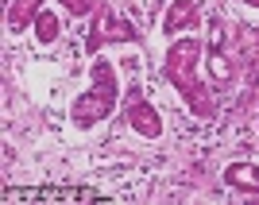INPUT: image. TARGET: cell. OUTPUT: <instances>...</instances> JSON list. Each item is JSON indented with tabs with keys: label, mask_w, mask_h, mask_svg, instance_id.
Returning <instances> with one entry per match:
<instances>
[{
	"label": "cell",
	"mask_w": 259,
	"mask_h": 205,
	"mask_svg": "<svg viewBox=\"0 0 259 205\" xmlns=\"http://www.w3.org/2000/svg\"><path fill=\"white\" fill-rule=\"evenodd\" d=\"M35 31H39V39H43V43H54V39H58V20H54V12H39Z\"/></svg>",
	"instance_id": "7"
},
{
	"label": "cell",
	"mask_w": 259,
	"mask_h": 205,
	"mask_svg": "<svg viewBox=\"0 0 259 205\" xmlns=\"http://www.w3.org/2000/svg\"><path fill=\"white\" fill-rule=\"evenodd\" d=\"M232 186H244V190H259V167H251V162H240V167H228L225 174Z\"/></svg>",
	"instance_id": "6"
},
{
	"label": "cell",
	"mask_w": 259,
	"mask_h": 205,
	"mask_svg": "<svg viewBox=\"0 0 259 205\" xmlns=\"http://www.w3.org/2000/svg\"><path fill=\"white\" fill-rule=\"evenodd\" d=\"M112 108H116V70H112V62H97L93 66V89L74 101L70 116L77 128H89V124L112 116Z\"/></svg>",
	"instance_id": "1"
},
{
	"label": "cell",
	"mask_w": 259,
	"mask_h": 205,
	"mask_svg": "<svg viewBox=\"0 0 259 205\" xmlns=\"http://www.w3.org/2000/svg\"><path fill=\"white\" fill-rule=\"evenodd\" d=\"M105 31H116V39H132V27H128V23H116V20H112V12L101 8L97 20H93V39H89V47H97L101 39H105Z\"/></svg>",
	"instance_id": "4"
},
{
	"label": "cell",
	"mask_w": 259,
	"mask_h": 205,
	"mask_svg": "<svg viewBox=\"0 0 259 205\" xmlns=\"http://www.w3.org/2000/svg\"><path fill=\"white\" fill-rule=\"evenodd\" d=\"M132 128H136V132H143L147 140H155V136L162 132L159 116H155V108L147 105V101H136V105H132Z\"/></svg>",
	"instance_id": "3"
},
{
	"label": "cell",
	"mask_w": 259,
	"mask_h": 205,
	"mask_svg": "<svg viewBox=\"0 0 259 205\" xmlns=\"http://www.w3.org/2000/svg\"><path fill=\"white\" fill-rule=\"evenodd\" d=\"M197 20V8H194V0H174V8L166 12V20H162V31L174 35L182 23H194Z\"/></svg>",
	"instance_id": "5"
},
{
	"label": "cell",
	"mask_w": 259,
	"mask_h": 205,
	"mask_svg": "<svg viewBox=\"0 0 259 205\" xmlns=\"http://www.w3.org/2000/svg\"><path fill=\"white\" fill-rule=\"evenodd\" d=\"M197 58H201V43H197V39H182V43H174L170 47V58H166V74H170V81L182 89L186 97L194 101V108H201V101H197V86H194Z\"/></svg>",
	"instance_id": "2"
}]
</instances>
